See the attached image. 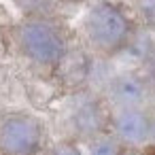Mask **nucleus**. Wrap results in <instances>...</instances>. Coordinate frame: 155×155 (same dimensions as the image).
Returning <instances> with one entry per match:
<instances>
[{
	"mask_svg": "<svg viewBox=\"0 0 155 155\" xmlns=\"http://www.w3.org/2000/svg\"><path fill=\"white\" fill-rule=\"evenodd\" d=\"M13 41L30 64L45 70H58L72 51L66 26L53 15H24L13 28Z\"/></svg>",
	"mask_w": 155,
	"mask_h": 155,
	"instance_id": "nucleus-1",
	"label": "nucleus"
},
{
	"mask_svg": "<svg viewBox=\"0 0 155 155\" xmlns=\"http://www.w3.org/2000/svg\"><path fill=\"white\" fill-rule=\"evenodd\" d=\"M83 36L100 58H115L132 47L136 38V24L132 15L117 2L98 0L83 17Z\"/></svg>",
	"mask_w": 155,
	"mask_h": 155,
	"instance_id": "nucleus-2",
	"label": "nucleus"
},
{
	"mask_svg": "<svg viewBox=\"0 0 155 155\" xmlns=\"http://www.w3.org/2000/svg\"><path fill=\"white\" fill-rule=\"evenodd\" d=\"M110 106L106 100L91 91H77L64 108L66 138L74 142H89L108 132Z\"/></svg>",
	"mask_w": 155,
	"mask_h": 155,
	"instance_id": "nucleus-3",
	"label": "nucleus"
},
{
	"mask_svg": "<svg viewBox=\"0 0 155 155\" xmlns=\"http://www.w3.org/2000/svg\"><path fill=\"white\" fill-rule=\"evenodd\" d=\"M45 151L43 121L24 110L0 117V155H41Z\"/></svg>",
	"mask_w": 155,
	"mask_h": 155,
	"instance_id": "nucleus-4",
	"label": "nucleus"
},
{
	"mask_svg": "<svg viewBox=\"0 0 155 155\" xmlns=\"http://www.w3.org/2000/svg\"><path fill=\"white\" fill-rule=\"evenodd\" d=\"M108 132L123 149H138L155 144V110L151 106L110 110Z\"/></svg>",
	"mask_w": 155,
	"mask_h": 155,
	"instance_id": "nucleus-5",
	"label": "nucleus"
},
{
	"mask_svg": "<svg viewBox=\"0 0 155 155\" xmlns=\"http://www.w3.org/2000/svg\"><path fill=\"white\" fill-rule=\"evenodd\" d=\"M151 96H153V81L142 70H123L113 74L106 81L102 94L110 110L149 106Z\"/></svg>",
	"mask_w": 155,
	"mask_h": 155,
	"instance_id": "nucleus-6",
	"label": "nucleus"
},
{
	"mask_svg": "<svg viewBox=\"0 0 155 155\" xmlns=\"http://www.w3.org/2000/svg\"><path fill=\"white\" fill-rule=\"evenodd\" d=\"M121 151L123 147L117 142V138L110 132L87 142V155H121Z\"/></svg>",
	"mask_w": 155,
	"mask_h": 155,
	"instance_id": "nucleus-7",
	"label": "nucleus"
},
{
	"mask_svg": "<svg viewBox=\"0 0 155 155\" xmlns=\"http://www.w3.org/2000/svg\"><path fill=\"white\" fill-rule=\"evenodd\" d=\"M60 0H15L24 15H53V9Z\"/></svg>",
	"mask_w": 155,
	"mask_h": 155,
	"instance_id": "nucleus-8",
	"label": "nucleus"
},
{
	"mask_svg": "<svg viewBox=\"0 0 155 155\" xmlns=\"http://www.w3.org/2000/svg\"><path fill=\"white\" fill-rule=\"evenodd\" d=\"M134 11L144 26L155 28V0H132Z\"/></svg>",
	"mask_w": 155,
	"mask_h": 155,
	"instance_id": "nucleus-9",
	"label": "nucleus"
},
{
	"mask_svg": "<svg viewBox=\"0 0 155 155\" xmlns=\"http://www.w3.org/2000/svg\"><path fill=\"white\" fill-rule=\"evenodd\" d=\"M43 155H83V151L79 149V142L64 138V140H58L55 144H51L49 149H45Z\"/></svg>",
	"mask_w": 155,
	"mask_h": 155,
	"instance_id": "nucleus-10",
	"label": "nucleus"
},
{
	"mask_svg": "<svg viewBox=\"0 0 155 155\" xmlns=\"http://www.w3.org/2000/svg\"><path fill=\"white\" fill-rule=\"evenodd\" d=\"M121 155H144L142 151H138V149H123L121 151Z\"/></svg>",
	"mask_w": 155,
	"mask_h": 155,
	"instance_id": "nucleus-11",
	"label": "nucleus"
},
{
	"mask_svg": "<svg viewBox=\"0 0 155 155\" xmlns=\"http://www.w3.org/2000/svg\"><path fill=\"white\" fill-rule=\"evenodd\" d=\"M62 2H87V0H62Z\"/></svg>",
	"mask_w": 155,
	"mask_h": 155,
	"instance_id": "nucleus-12",
	"label": "nucleus"
},
{
	"mask_svg": "<svg viewBox=\"0 0 155 155\" xmlns=\"http://www.w3.org/2000/svg\"><path fill=\"white\" fill-rule=\"evenodd\" d=\"M0 38H2V32H0Z\"/></svg>",
	"mask_w": 155,
	"mask_h": 155,
	"instance_id": "nucleus-13",
	"label": "nucleus"
}]
</instances>
